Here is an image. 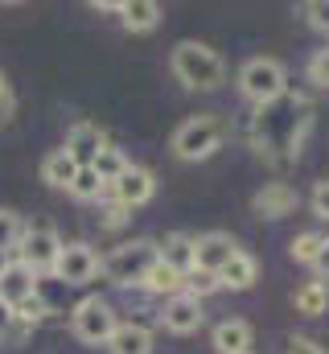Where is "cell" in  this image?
<instances>
[{"mask_svg":"<svg viewBox=\"0 0 329 354\" xmlns=\"http://www.w3.org/2000/svg\"><path fill=\"white\" fill-rule=\"evenodd\" d=\"M115 326H120V317H115L111 301H103V297H82L75 305V313H70V330L86 346H107Z\"/></svg>","mask_w":329,"mask_h":354,"instance_id":"6","label":"cell"},{"mask_svg":"<svg viewBox=\"0 0 329 354\" xmlns=\"http://www.w3.org/2000/svg\"><path fill=\"white\" fill-rule=\"evenodd\" d=\"M75 177H79V161H75L66 149H54V153L41 161V181L54 185V189H70Z\"/></svg>","mask_w":329,"mask_h":354,"instance_id":"20","label":"cell"},{"mask_svg":"<svg viewBox=\"0 0 329 354\" xmlns=\"http://www.w3.org/2000/svg\"><path fill=\"white\" fill-rule=\"evenodd\" d=\"M111 354H153V330L144 322H120L111 342H107Z\"/></svg>","mask_w":329,"mask_h":354,"instance_id":"16","label":"cell"},{"mask_svg":"<svg viewBox=\"0 0 329 354\" xmlns=\"http://www.w3.org/2000/svg\"><path fill=\"white\" fill-rule=\"evenodd\" d=\"M157 256H161V264H169L173 272H181V276L198 268V256H194V235H185V231L164 235L161 243H157Z\"/></svg>","mask_w":329,"mask_h":354,"instance_id":"15","label":"cell"},{"mask_svg":"<svg viewBox=\"0 0 329 354\" xmlns=\"http://www.w3.org/2000/svg\"><path fill=\"white\" fill-rule=\"evenodd\" d=\"M54 276L62 284H91L99 276V256L91 243H62V256L54 264Z\"/></svg>","mask_w":329,"mask_h":354,"instance_id":"8","label":"cell"},{"mask_svg":"<svg viewBox=\"0 0 329 354\" xmlns=\"http://www.w3.org/2000/svg\"><path fill=\"white\" fill-rule=\"evenodd\" d=\"M227 132H231V128H227L223 115H210V111L189 115V120L177 124V132H173V157H177V161H210V157L223 149Z\"/></svg>","mask_w":329,"mask_h":354,"instance_id":"3","label":"cell"},{"mask_svg":"<svg viewBox=\"0 0 329 354\" xmlns=\"http://www.w3.org/2000/svg\"><path fill=\"white\" fill-rule=\"evenodd\" d=\"M103 149H107V132H103L99 124H91V120H79V124H70V132H66V153L79 161V169L95 165Z\"/></svg>","mask_w":329,"mask_h":354,"instance_id":"12","label":"cell"},{"mask_svg":"<svg viewBox=\"0 0 329 354\" xmlns=\"http://www.w3.org/2000/svg\"><path fill=\"white\" fill-rule=\"evenodd\" d=\"M70 194H75L79 202H95V198H103V194H107V185H103V181H99V174L86 165V169H79V177L70 181Z\"/></svg>","mask_w":329,"mask_h":354,"instance_id":"25","label":"cell"},{"mask_svg":"<svg viewBox=\"0 0 329 354\" xmlns=\"http://www.w3.org/2000/svg\"><path fill=\"white\" fill-rule=\"evenodd\" d=\"M309 202H313V214L329 223V181H317V189H313V198H309Z\"/></svg>","mask_w":329,"mask_h":354,"instance_id":"31","label":"cell"},{"mask_svg":"<svg viewBox=\"0 0 329 354\" xmlns=\"http://www.w3.org/2000/svg\"><path fill=\"white\" fill-rule=\"evenodd\" d=\"M58 256H62V235L50 227V223H33V227H25V235H21V243H17V260L29 268V272H54L58 264Z\"/></svg>","mask_w":329,"mask_h":354,"instance_id":"7","label":"cell"},{"mask_svg":"<svg viewBox=\"0 0 329 354\" xmlns=\"http://www.w3.org/2000/svg\"><path fill=\"white\" fill-rule=\"evenodd\" d=\"M214 351L218 354H251V326L243 317H227L214 326Z\"/></svg>","mask_w":329,"mask_h":354,"instance_id":"18","label":"cell"},{"mask_svg":"<svg viewBox=\"0 0 329 354\" xmlns=\"http://www.w3.org/2000/svg\"><path fill=\"white\" fill-rule=\"evenodd\" d=\"M255 280H259V264H255V256H247V252H239L231 264L218 272V288H231V292L255 288Z\"/></svg>","mask_w":329,"mask_h":354,"instance_id":"19","label":"cell"},{"mask_svg":"<svg viewBox=\"0 0 329 354\" xmlns=\"http://www.w3.org/2000/svg\"><path fill=\"white\" fill-rule=\"evenodd\" d=\"M309 83L329 87V46H326V50H317V54L309 58Z\"/></svg>","mask_w":329,"mask_h":354,"instance_id":"28","label":"cell"},{"mask_svg":"<svg viewBox=\"0 0 329 354\" xmlns=\"http://www.w3.org/2000/svg\"><path fill=\"white\" fill-rule=\"evenodd\" d=\"M284 354H326L313 338H288V351Z\"/></svg>","mask_w":329,"mask_h":354,"instance_id":"33","label":"cell"},{"mask_svg":"<svg viewBox=\"0 0 329 354\" xmlns=\"http://www.w3.org/2000/svg\"><path fill=\"white\" fill-rule=\"evenodd\" d=\"M12 313H17V322H25V326H37V322L46 317V301H41V297H33V301H25V305H17Z\"/></svg>","mask_w":329,"mask_h":354,"instance_id":"30","label":"cell"},{"mask_svg":"<svg viewBox=\"0 0 329 354\" xmlns=\"http://www.w3.org/2000/svg\"><path fill=\"white\" fill-rule=\"evenodd\" d=\"M12 322H17L12 305H8V301H0V334H8V330H12Z\"/></svg>","mask_w":329,"mask_h":354,"instance_id":"34","label":"cell"},{"mask_svg":"<svg viewBox=\"0 0 329 354\" xmlns=\"http://www.w3.org/2000/svg\"><path fill=\"white\" fill-rule=\"evenodd\" d=\"M21 235H25V223H21V214H12V210H0V252H17V243H21Z\"/></svg>","mask_w":329,"mask_h":354,"instance_id":"26","label":"cell"},{"mask_svg":"<svg viewBox=\"0 0 329 354\" xmlns=\"http://www.w3.org/2000/svg\"><path fill=\"white\" fill-rule=\"evenodd\" d=\"M185 292L189 297H210V292H218V276H210V272H202V268H194V272H185Z\"/></svg>","mask_w":329,"mask_h":354,"instance_id":"27","label":"cell"},{"mask_svg":"<svg viewBox=\"0 0 329 354\" xmlns=\"http://www.w3.org/2000/svg\"><path fill=\"white\" fill-rule=\"evenodd\" d=\"M297 189L288 185V181H267L263 189H255V198H251V210L259 214V218H284V214H292L297 210Z\"/></svg>","mask_w":329,"mask_h":354,"instance_id":"13","label":"cell"},{"mask_svg":"<svg viewBox=\"0 0 329 354\" xmlns=\"http://www.w3.org/2000/svg\"><path fill=\"white\" fill-rule=\"evenodd\" d=\"M329 305V292L321 280H309V284H301L297 292H292V309L297 313H305V317H317V313H326Z\"/></svg>","mask_w":329,"mask_h":354,"instance_id":"22","label":"cell"},{"mask_svg":"<svg viewBox=\"0 0 329 354\" xmlns=\"http://www.w3.org/2000/svg\"><path fill=\"white\" fill-rule=\"evenodd\" d=\"M144 288L169 301V297L185 292V276H181V272H173L169 264H161V256H157V264L149 268V276H144Z\"/></svg>","mask_w":329,"mask_h":354,"instance_id":"21","label":"cell"},{"mask_svg":"<svg viewBox=\"0 0 329 354\" xmlns=\"http://www.w3.org/2000/svg\"><path fill=\"white\" fill-rule=\"evenodd\" d=\"M161 17L164 8L157 0H124V8H120V21L128 33H153L161 25Z\"/></svg>","mask_w":329,"mask_h":354,"instance_id":"17","label":"cell"},{"mask_svg":"<svg viewBox=\"0 0 329 354\" xmlns=\"http://www.w3.org/2000/svg\"><path fill=\"white\" fill-rule=\"evenodd\" d=\"M313 107L301 99V95H280L276 103L267 107H255V115L247 120V136L259 153H284V157H297L301 153V136L305 128L313 124L309 115Z\"/></svg>","mask_w":329,"mask_h":354,"instance_id":"1","label":"cell"},{"mask_svg":"<svg viewBox=\"0 0 329 354\" xmlns=\"http://www.w3.org/2000/svg\"><path fill=\"white\" fill-rule=\"evenodd\" d=\"M239 252H243V248H239L231 235H223V231H210V235H198V239H194L198 268H202V272H210V276H218V272L231 264Z\"/></svg>","mask_w":329,"mask_h":354,"instance_id":"11","label":"cell"},{"mask_svg":"<svg viewBox=\"0 0 329 354\" xmlns=\"http://www.w3.org/2000/svg\"><path fill=\"white\" fill-rule=\"evenodd\" d=\"M202 322H206V313H202V301L198 297H189V292H177V297H169L161 309V326L169 334H198L202 330Z\"/></svg>","mask_w":329,"mask_h":354,"instance_id":"10","label":"cell"},{"mask_svg":"<svg viewBox=\"0 0 329 354\" xmlns=\"http://www.w3.org/2000/svg\"><path fill=\"white\" fill-rule=\"evenodd\" d=\"M8 268H12V256H8V252H0V276H4Z\"/></svg>","mask_w":329,"mask_h":354,"instance_id":"37","label":"cell"},{"mask_svg":"<svg viewBox=\"0 0 329 354\" xmlns=\"http://www.w3.org/2000/svg\"><path fill=\"white\" fill-rule=\"evenodd\" d=\"M239 91H243L247 103L267 107L280 95H288V71L276 58H247L239 66Z\"/></svg>","mask_w":329,"mask_h":354,"instance_id":"5","label":"cell"},{"mask_svg":"<svg viewBox=\"0 0 329 354\" xmlns=\"http://www.w3.org/2000/svg\"><path fill=\"white\" fill-rule=\"evenodd\" d=\"M153 194H157V177H153V169H144V165H128V174L120 177L115 185H107V198L120 202L124 210L144 206Z\"/></svg>","mask_w":329,"mask_h":354,"instance_id":"9","label":"cell"},{"mask_svg":"<svg viewBox=\"0 0 329 354\" xmlns=\"http://www.w3.org/2000/svg\"><path fill=\"white\" fill-rule=\"evenodd\" d=\"M128 214H132V210H124L120 202H107V210H103V227H111V231H115V227H124V223H128Z\"/></svg>","mask_w":329,"mask_h":354,"instance_id":"32","label":"cell"},{"mask_svg":"<svg viewBox=\"0 0 329 354\" xmlns=\"http://www.w3.org/2000/svg\"><path fill=\"white\" fill-rule=\"evenodd\" d=\"M33 297H37V272H29L21 260H12V268L0 276V301H8L17 309V305H25Z\"/></svg>","mask_w":329,"mask_h":354,"instance_id":"14","label":"cell"},{"mask_svg":"<svg viewBox=\"0 0 329 354\" xmlns=\"http://www.w3.org/2000/svg\"><path fill=\"white\" fill-rule=\"evenodd\" d=\"M321 248H326V235H321V231H301V235L288 243V256H292L297 264H317Z\"/></svg>","mask_w":329,"mask_h":354,"instance_id":"24","label":"cell"},{"mask_svg":"<svg viewBox=\"0 0 329 354\" xmlns=\"http://www.w3.org/2000/svg\"><path fill=\"white\" fill-rule=\"evenodd\" d=\"M8 103H12V95H8V83H4V75H0V115L8 111Z\"/></svg>","mask_w":329,"mask_h":354,"instance_id":"35","label":"cell"},{"mask_svg":"<svg viewBox=\"0 0 329 354\" xmlns=\"http://www.w3.org/2000/svg\"><path fill=\"white\" fill-rule=\"evenodd\" d=\"M301 12L309 17V25H313V29L329 33V0H309V4L301 8Z\"/></svg>","mask_w":329,"mask_h":354,"instance_id":"29","label":"cell"},{"mask_svg":"<svg viewBox=\"0 0 329 354\" xmlns=\"http://www.w3.org/2000/svg\"><path fill=\"white\" fill-rule=\"evenodd\" d=\"M169 66H173L177 83L189 91H218L227 83V62L206 41H177L169 54Z\"/></svg>","mask_w":329,"mask_h":354,"instance_id":"2","label":"cell"},{"mask_svg":"<svg viewBox=\"0 0 329 354\" xmlns=\"http://www.w3.org/2000/svg\"><path fill=\"white\" fill-rule=\"evenodd\" d=\"M153 264H157V243H153V239H132V243L111 248V252L99 260V272H103L115 288H132V284H144V276H149Z\"/></svg>","mask_w":329,"mask_h":354,"instance_id":"4","label":"cell"},{"mask_svg":"<svg viewBox=\"0 0 329 354\" xmlns=\"http://www.w3.org/2000/svg\"><path fill=\"white\" fill-rule=\"evenodd\" d=\"M313 268H321V272H329V239H326V248H321V256H317V264Z\"/></svg>","mask_w":329,"mask_h":354,"instance_id":"36","label":"cell"},{"mask_svg":"<svg viewBox=\"0 0 329 354\" xmlns=\"http://www.w3.org/2000/svg\"><path fill=\"white\" fill-rule=\"evenodd\" d=\"M128 165H132V161L124 157V149H115V145H107V149L99 153V161H95L91 169L99 174V181H103V185H115L120 177L128 174Z\"/></svg>","mask_w":329,"mask_h":354,"instance_id":"23","label":"cell"}]
</instances>
